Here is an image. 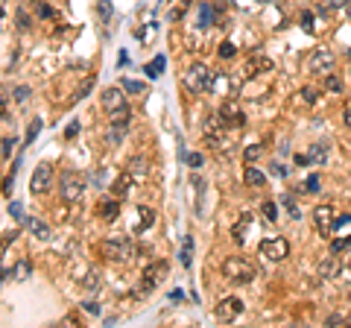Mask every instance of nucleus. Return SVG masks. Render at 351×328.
I'll return each instance as SVG.
<instances>
[{"mask_svg":"<svg viewBox=\"0 0 351 328\" xmlns=\"http://www.w3.org/2000/svg\"><path fill=\"white\" fill-rule=\"evenodd\" d=\"M222 276L228 278L231 284H252L258 278V267L243 255H231L222 261Z\"/></svg>","mask_w":351,"mask_h":328,"instance_id":"1","label":"nucleus"},{"mask_svg":"<svg viewBox=\"0 0 351 328\" xmlns=\"http://www.w3.org/2000/svg\"><path fill=\"white\" fill-rule=\"evenodd\" d=\"M214 85V70L208 68L205 62H193L190 68L184 70V88L190 94H208Z\"/></svg>","mask_w":351,"mask_h":328,"instance_id":"2","label":"nucleus"},{"mask_svg":"<svg viewBox=\"0 0 351 328\" xmlns=\"http://www.w3.org/2000/svg\"><path fill=\"white\" fill-rule=\"evenodd\" d=\"M85 188H88V179H85L82 173H73V170H67L59 176V196L65 199V202H79L85 196Z\"/></svg>","mask_w":351,"mask_h":328,"instance_id":"3","label":"nucleus"},{"mask_svg":"<svg viewBox=\"0 0 351 328\" xmlns=\"http://www.w3.org/2000/svg\"><path fill=\"white\" fill-rule=\"evenodd\" d=\"M167 273H170V264H167V261H155V264H150V267L144 270V276H141L138 296H147V293H152L158 284H164Z\"/></svg>","mask_w":351,"mask_h":328,"instance_id":"4","label":"nucleus"},{"mask_svg":"<svg viewBox=\"0 0 351 328\" xmlns=\"http://www.w3.org/2000/svg\"><path fill=\"white\" fill-rule=\"evenodd\" d=\"M102 252L108 261H132L135 258V243L129 238H108L102 243Z\"/></svg>","mask_w":351,"mask_h":328,"instance_id":"5","label":"nucleus"},{"mask_svg":"<svg viewBox=\"0 0 351 328\" xmlns=\"http://www.w3.org/2000/svg\"><path fill=\"white\" fill-rule=\"evenodd\" d=\"M53 164L50 161H41L38 167L33 170V176H30V190H33V196H41V193H47V190L53 188Z\"/></svg>","mask_w":351,"mask_h":328,"instance_id":"6","label":"nucleus"},{"mask_svg":"<svg viewBox=\"0 0 351 328\" xmlns=\"http://www.w3.org/2000/svg\"><path fill=\"white\" fill-rule=\"evenodd\" d=\"M261 255L272 264H278L290 255V241L287 238H267V241H261Z\"/></svg>","mask_w":351,"mask_h":328,"instance_id":"7","label":"nucleus"},{"mask_svg":"<svg viewBox=\"0 0 351 328\" xmlns=\"http://www.w3.org/2000/svg\"><path fill=\"white\" fill-rule=\"evenodd\" d=\"M336 65V56L328 47H319L307 56V70L310 73H331V68Z\"/></svg>","mask_w":351,"mask_h":328,"instance_id":"8","label":"nucleus"},{"mask_svg":"<svg viewBox=\"0 0 351 328\" xmlns=\"http://www.w3.org/2000/svg\"><path fill=\"white\" fill-rule=\"evenodd\" d=\"M313 223H316V232L322 238L331 235V229L336 226V211L334 205H316L313 208Z\"/></svg>","mask_w":351,"mask_h":328,"instance_id":"9","label":"nucleus"},{"mask_svg":"<svg viewBox=\"0 0 351 328\" xmlns=\"http://www.w3.org/2000/svg\"><path fill=\"white\" fill-rule=\"evenodd\" d=\"M316 273H319V278H325V281H336V278L342 276V261H339V255H336V252L322 255L319 264H316Z\"/></svg>","mask_w":351,"mask_h":328,"instance_id":"10","label":"nucleus"},{"mask_svg":"<svg viewBox=\"0 0 351 328\" xmlns=\"http://www.w3.org/2000/svg\"><path fill=\"white\" fill-rule=\"evenodd\" d=\"M217 112H219V118L228 123L231 129H240V126L246 123V112L240 108V103H237V100H225V103L217 108Z\"/></svg>","mask_w":351,"mask_h":328,"instance_id":"11","label":"nucleus"},{"mask_svg":"<svg viewBox=\"0 0 351 328\" xmlns=\"http://www.w3.org/2000/svg\"><path fill=\"white\" fill-rule=\"evenodd\" d=\"M102 108H105V115H114L120 108H129L126 91H123V88H105V91H102Z\"/></svg>","mask_w":351,"mask_h":328,"instance_id":"12","label":"nucleus"},{"mask_svg":"<svg viewBox=\"0 0 351 328\" xmlns=\"http://www.w3.org/2000/svg\"><path fill=\"white\" fill-rule=\"evenodd\" d=\"M243 313V302L237 299V296H228V299H222L217 305V311H214V316L217 319H222V322H231V319H237Z\"/></svg>","mask_w":351,"mask_h":328,"instance_id":"13","label":"nucleus"},{"mask_svg":"<svg viewBox=\"0 0 351 328\" xmlns=\"http://www.w3.org/2000/svg\"><path fill=\"white\" fill-rule=\"evenodd\" d=\"M205 144L217 153H231L234 150V135L231 129H222V132H214V135H205Z\"/></svg>","mask_w":351,"mask_h":328,"instance_id":"14","label":"nucleus"},{"mask_svg":"<svg viewBox=\"0 0 351 328\" xmlns=\"http://www.w3.org/2000/svg\"><path fill=\"white\" fill-rule=\"evenodd\" d=\"M117 214H120V205H117V199H102L100 205H97V217H100V220H105V223L117 220Z\"/></svg>","mask_w":351,"mask_h":328,"instance_id":"15","label":"nucleus"},{"mask_svg":"<svg viewBox=\"0 0 351 328\" xmlns=\"http://www.w3.org/2000/svg\"><path fill=\"white\" fill-rule=\"evenodd\" d=\"M129 173H132L135 182H144L147 179V173H150V161L144 156H135L132 161H129Z\"/></svg>","mask_w":351,"mask_h":328,"instance_id":"16","label":"nucleus"},{"mask_svg":"<svg viewBox=\"0 0 351 328\" xmlns=\"http://www.w3.org/2000/svg\"><path fill=\"white\" fill-rule=\"evenodd\" d=\"M269 70H272V59H252L246 65V79H255V76L269 73Z\"/></svg>","mask_w":351,"mask_h":328,"instance_id":"17","label":"nucleus"},{"mask_svg":"<svg viewBox=\"0 0 351 328\" xmlns=\"http://www.w3.org/2000/svg\"><path fill=\"white\" fill-rule=\"evenodd\" d=\"M24 223H27V229L33 232L38 241H50L53 232H50V226L44 223V220H38V217H30V220H24Z\"/></svg>","mask_w":351,"mask_h":328,"instance_id":"18","label":"nucleus"},{"mask_svg":"<svg viewBox=\"0 0 351 328\" xmlns=\"http://www.w3.org/2000/svg\"><path fill=\"white\" fill-rule=\"evenodd\" d=\"M135 185H138V182L132 179V173L126 170V173H120V176H117V182H114V188H111V190H114V196H126Z\"/></svg>","mask_w":351,"mask_h":328,"instance_id":"19","label":"nucleus"},{"mask_svg":"<svg viewBox=\"0 0 351 328\" xmlns=\"http://www.w3.org/2000/svg\"><path fill=\"white\" fill-rule=\"evenodd\" d=\"M79 281H82V290H88V293H97V290H100V287H102V281H100V273H97V270H85V273H82V278H79Z\"/></svg>","mask_w":351,"mask_h":328,"instance_id":"20","label":"nucleus"},{"mask_svg":"<svg viewBox=\"0 0 351 328\" xmlns=\"http://www.w3.org/2000/svg\"><path fill=\"white\" fill-rule=\"evenodd\" d=\"M243 182H246L249 188H264V185H267V176L258 170V167H246V170H243Z\"/></svg>","mask_w":351,"mask_h":328,"instance_id":"21","label":"nucleus"},{"mask_svg":"<svg viewBox=\"0 0 351 328\" xmlns=\"http://www.w3.org/2000/svg\"><path fill=\"white\" fill-rule=\"evenodd\" d=\"M179 261H182L184 270L193 264V238H190V235H184V238H182V252H179Z\"/></svg>","mask_w":351,"mask_h":328,"instance_id":"22","label":"nucleus"},{"mask_svg":"<svg viewBox=\"0 0 351 328\" xmlns=\"http://www.w3.org/2000/svg\"><path fill=\"white\" fill-rule=\"evenodd\" d=\"M217 21V6L211 3H199V27H211Z\"/></svg>","mask_w":351,"mask_h":328,"instance_id":"23","label":"nucleus"},{"mask_svg":"<svg viewBox=\"0 0 351 328\" xmlns=\"http://www.w3.org/2000/svg\"><path fill=\"white\" fill-rule=\"evenodd\" d=\"M126 129L129 126H120V123H108V132H105V141H108V147H117L123 135H126Z\"/></svg>","mask_w":351,"mask_h":328,"instance_id":"24","label":"nucleus"},{"mask_svg":"<svg viewBox=\"0 0 351 328\" xmlns=\"http://www.w3.org/2000/svg\"><path fill=\"white\" fill-rule=\"evenodd\" d=\"M307 158H310V164H328V144H313Z\"/></svg>","mask_w":351,"mask_h":328,"instance_id":"25","label":"nucleus"},{"mask_svg":"<svg viewBox=\"0 0 351 328\" xmlns=\"http://www.w3.org/2000/svg\"><path fill=\"white\" fill-rule=\"evenodd\" d=\"M325 88H328L331 94H342V91H345V82H342V76H336V73H325Z\"/></svg>","mask_w":351,"mask_h":328,"instance_id":"26","label":"nucleus"},{"mask_svg":"<svg viewBox=\"0 0 351 328\" xmlns=\"http://www.w3.org/2000/svg\"><path fill=\"white\" fill-rule=\"evenodd\" d=\"M15 27L21 30V33H27V30L33 27V18H30V12H27V9H21V6L15 9Z\"/></svg>","mask_w":351,"mask_h":328,"instance_id":"27","label":"nucleus"},{"mask_svg":"<svg viewBox=\"0 0 351 328\" xmlns=\"http://www.w3.org/2000/svg\"><path fill=\"white\" fill-rule=\"evenodd\" d=\"M246 229H249V217H243L240 223H234V229H231V238H234V243H246V235H249Z\"/></svg>","mask_w":351,"mask_h":328,"instance_id":"28","label":"nucleus"},{"mask_svg":"<svg viewBox=\"0 0 351 328\" xmlns=\"http://www.w3.org/2000/svg\"><path fill=\"white\" fill-rule=\"evenodd\" d=\"M138 214H141V223H138V229H150L152 223H155V211L147 205H138Z\"/></svg>","mask_w":351,"mask_h":328,"instance_id":"29","label":"nucleus"},{"mask_svg":"<svg viewBox=\"0 0 351 328\" xmlns=\"http://www.w3.org/2000/svg\"><path fill=\"white\" fill-rule=\"evenodd\" d=\"M164 62H167L164 56H155V59H152L150 65H147V73H150L152 79H158V76L164 73Z\"/></svg>","mask_w":351,"mask_h":328,"instance_id":"30","label":"nucleus"},{"mask_svg":"<svg viewBox=\"0 0 351 328\" xmlns=\"http://www.w3.org/2000/svg\"><path fill=\"white\" fill-rule=\"evenodd\" d=\"M30 270H33V267H30V261L21 258V261H18V267H15V273H12V278H15V281H27V278H30Z\"/></svg>","mask_w":351,"mask_h":328,"instance_id":"31","label":"nucleus"},{"mask_svg":"<svg viewBox=\"0 0 351 328\" xmlns=\"http://www.w3.org/2000/svg\"><path fill=\"white\" fill-rule=\"evenodd\" d=\"M331 252H351V238H339V241H334L331 243Z\"/></svg>","mask_w":351,"mask_h":328,"instance_id":"32","label":"nucleus"},{"mask_svg":"<svg viewBox=\"0 0 351 328\" xmlns=\"http://www.w3.org/2000/svg\"><path fill=\"white\" fill-rule=\"evenodd\" d=\"M123 91H129V94H141L144 91V82H138V79H123Z\"/></svg>","mask_w":351,"mask_h":328,"instance_id":"33","label":"nucleus"},{"mask_svg":"<svg viewBox=\"0 0 351 328\" xmlns=\"http://www.w3.org/2000/svg\"><path fill=\"white\" fill-rule=\"evenodd\" d=\"M243 156H246V161H255V158L264 156V147H261V144H252V147H246V153H243Z\"/></svg>","mask_w":351,"mask_h":328,"instance_id":"34","label":"nucleus"},{"mask_svg":"<svg viewBox=\"0 0 351 328\" xmlns=\"http://www.w3.org/2000/svg\"><path fill=\"white\" fill-rule=\"evenodd\" d=\"M261 211H264V217H267L269 223H272V220H275V217H278V208H275V202H264V205H261Z\"/></svg>","mask_w":351,"mask_h":328,"instance_id":"35","label":"nucleus"},{"mask_svg":"<svg viewBox=\"0 0 351 328\" xmlns=\"http://www.w3.org/2000/svg\"><path fill=\"white\" fill-rule=\"evenodd\" d=\"M91 88H94V76H88L82 85H79V91H76V97H73V100H82V97H88V91H91Z\"/></svg>","mask_w":351,"mask_h":328,"instance_id":"36","label":"nucleus"},{"mask_svg":"<svg viewBox=\"0 0 351 328\" xmlns=\"http://www.w3.org/2000/svg\"><path fill=\"white\" fill-rule=\"evenodd\" d=\"M319 188H322V179H319V176H307V182H304V190H307V193H316Z\"/></svg>","mask_w":351,"mask_h":328,"instance_id":"37","label":"nucleus"},{"mask_svg":"<svg viewBox=\"0 0 351 328\" xmlns=\"http://www.w3.org/2000/svg\"><path fill=\"white\" fill-rule=\"evenodd\" d=\"M301 97H304V103H319V91L316 88H301Z\"/></svg>","mask_w":351,"mask_h":328,"instance_id":"38","label":"nucleus"},{"mask_svg":"<svg viewBox=\"0 0 351 328\" xmlns=\"http://www.w3.org/2000/svg\"><path fill=\"white\" fill-rule=\"evenodd\" d=\"M225 88H228V79H225V76H217V73H214V85H211V91H214V94H222Z\"/></svg>","mask_w":351,"mask_h":328,"instance_id":"39","label":"nucleus"},{"mask_svg":"<svg viewBox=\"0 0 351 328\" xmlns=\"http://www.w3.org/2000/svg\"><path fill=\"white\" fill-rule=\"evenodd\" d=\"M38 132H41V121H38V118H35V121L30 123V129H27V144H30V141H33L35 135H38Z\"/></svg>","mask_w":351,"mask_h":328,"instance_id":"40","label":"nucleus"},{"mask_svg":"<svg viewBox=\"0 0 351 328\" xmlns=\"http://www.w3.org/2000/svg\"><path fill=\"white\" fill-rule=\"evenodd\" d=\"M351 316L348 313H331V316H328V325H342V322H348Z\"/></svg>","mask_w":351,"mask_h":328,"instance_id":"41","label":"nucleus"},{"mask_svg":"<svg viewBox=\"0 0 351 328\" xmlns=\"http://www.w3.org/2000/svg\"><path fill=\"white\" fill-rule=\"evenodd\" d=\"M219 59H231V56H234V53H237V50H234V44H231V41H225V44H222V47H219Z\"/></svg>","mask_w":351,"mask_h":328,"instance_id":"42","label":"nucleus"},{"mask_svg":"<svg viewBox=\"0 0 351 328\" xmlns=\"http://www.w3.org/2000/svg\"><path fill=\"white\" fill-rule=\"evenodd\" d=\"M3 118H9V103H6V91L0 88V121Z\"/></svg>","mask_w":351,"mask_h":328,"instance_id":"43","label":"nucleus"},{"mask_svg":"<svg viewBox=\"0 0 351 328\" xmlns=\"http://www.w3.org/2000/svg\"><path fill=\"white\" fill-rule=\"evenodd\" d=\"M187 164H190V167H202V164H205V158L199 156V153H187Z\"/></svg>","mask_w":351,"mask_h":328,"instance_id":"44","label":"nucleus"},{"mask_svg":"<svg viewBox=\"0 0 351 328\" xmlns=\"http://www.w3.org/2000/svg\"><path fill=\"white\" fill-rule=\"evenodd\" d=\"M12 185H15V170H12L9 176H6V179H3V185H0V190H3V193H12Z\"/></svg>","mask_w":351,"mask_h":328,"instance_id":"45","label":"nucleus"},{"mask_svg":"<svg viewBox=\"0 0 351 328\" xmlns=\"http://www.w3.org/2000/svg\"><path fill=\"white\" fill-rule=\"evenodd\" d=\"M76 135H79V121H70L65 129V138H76Z\"/></svg>","mask_w":351,"mask_h":328,"instance_id":"46","label":"nucleus"},{"mask_svg":"<svg viewBox=\"0 0 351 328\" xmlns=\"http://www.w3.org/2000/svg\"><path fill=\"white\" fill-rule=\"evenodd\" d=\"M35 9H38V15H41V18H56V9H50L47 3H38Z\"/></svg>","mask_w":351,"mask_h":328,"instance_id":"47","label":"nucleus"},{"mask_svg":"<svg viewBox=\"0 0 351 328\" xmlns=\"http://www.w3.org/2000/svg\"><path fill=\"white\" fill-rule=\"evenodd\" d=\"M12 150H15V135L3 138V156H12Z\"/></svg>","mask_w":351,"mask_h":328,"instance_id":"48","label":"nucleus"},{"mask_svg":"<svg viewBox=\"0 0 351 328\" xmlns=\"http://www.w3.org/2000/svg\"><path fill=\"white\" fill-rule=\"evenodd\" d=\"M97 9H100L102 18H111V0H100V6H97Z\"/></svg>","mask_w":351,"mask_h":328,"instance_id":"49","label":"nucleus"},{"mask_svg":"<svg viewBox=\"0 0 351 328\" xmlns=\"http://www.w3.org/2000/svg\"><path fill=\"white\" fill-rule=\"evenodd\" d=\"M15 97H18V103H27V100H30V88L21 85V88L15 91Z\"/></svg>","mask_w":351,"mask_h":328,"instance_id":"50","label":"nucleus"},{"mask_svg":"<svg viewBox=\"0 0 351 328\" xmlns=\"http://www.w3.org/2000/svg\"><path fill=\"white\" fill-rule=\"evenodd\" d=\"M348 3H351V0H325V6H328V9H345Z\"/></svg>","mask_w":351,"mask_h":328,"instance_id":"51","label":"nucleus"},{"mask_svg":"<svg viewBox=\"0 0 351 328\" xmlns=\"http://www.w3.org/2000/svg\"><path fill=\"white\" fill-rule=\"evenodd\" d=\"M102 179H105V173H102V167H100V170H94V176H91V182H94L97 188H105V185H102Z\"/></svg>","mask_w":351,"mask_h":328,"instance_id":"52","label":"nucleus"},{"mask_svg":"<svg viewBox=\"0 0 351 328\" xmlns=\"http://www.w3.org/2000/svg\"><path fill=\"white\" fill-rule=\"evenodd\" d=\"M9 214H12L15 220H24V211H21V202H12V205H9Z\"/></svg>","mask_w":351,"mask_h":328,"instance_id":"53","label":"nucleus"},{"mask_svg":"<svg viewBox=\"0 0 351 328\" xmlns=\"http://www.w3.org/2000/svg\"><path fill=\"white\" fill-rule=\"evenodd\" d=\"M301 24H304V30H313V15L304 12V15H301Z\"/></svg>","mask_w":351,"mask_h":328,"instance_id":"54","label":"nucleus"},{"mask_svg":"<svg viewBox=\"0 0 351 328\" xmlns=\"http://www.w3.org/2000/svg\"><path fill=\"white\" fill-rule=\"evenodd\" d=\"M293 161H296V164H299V167H307V164H310V158L304 156V153H299V156L293 158Z\"/></svg>","mask_w":351,"mask_h":328,"instance_id":"55","label":"nucleus"},{"mask_svg":"<svg viewBox=\"0 0 351 328\" xmlns=\"http://www.w3.org/2000/svg\"><path fill=\"white\" fill-rule=\"evenodd\" d=\"M82 308L88 313H100V305H94V302H82Z\"/></svg>","mask_w":351,"mask_h":328,"instance_id":"56","label":"nucleus"},{"mask_svg":"<svg viewBox=\"0 0 351 328\" xmlns=\"http://www.w3.org/2000/svg\"><path fill=\"white\" fill-rule=\"evenodd\" d=\"M342 121H345V126H351V100L345 105V112H342Z\"/></svg>","mask_w":351,"mask_h":328,"instance_id":"57","label":"nucleus"},{"mask_svg":"<svg viewBox=\"0 0 351 328\" xmlns=\"http://www.w3.org/2000/svg\"><path fill=\"white\" fill-rule=\"evenodd\" d=\"M179 299H184L182 290H173V293H170V302H179Z\"/></svg>","mask_w":351,"mask_h":328,"instance_id":"58","label":"nucleus"},{"mask_svg":"<svg viewBox=\"0 0 351 328\" xmlns=\"http://www.w3.org/2000/svg\"><path fill=\"white\" fill-rule=\"evenodd\" d=\"M345 15H348V18H351V3H348V6H345Z\"/></svg>","mask_w":351,"mask_h":328,"instance_id":"59","label":"nucleus"},{"mask_svg":"<svg viewBox=\"0 0 351 328\" xmlns=\"http://www.w3.org/2000/svg\"><path fill=\"white\" fill-rule=\"evenodd\" d=\"M261 3H278V0H261Z\"/></svg>","mask_w":351,"mask_h":328,"instance_id":"60","label":"nucleus"},{"mask_svg":"<svg viewBox=\"0 0 351 328\" xmlns=\"http://www.w3.org/2000/svg\"><path fill=\"white\" fill-rule=\"evenodd\" d=\"M187 3H190V0H184V6H187Z\"/></svg>","mask_w":351,"mask_h":328,"instance_id":"61","label":"nucleus"},{"mask_svg":"<svg viewBox=\"0 0 351 328\" xmlns=\"http://www.w3.org/2000/svg\"><path fill=\"white\" fill-rule=\"evenodd\" d=\"M0 278H3V270H0Z\"/></svg>","mask_w":351,"mask_h":328,"instance_id":"62","label":"nucleus"},{"mask_svg":"<svg viewBox=\"0 0 351 328\" xmlns=\"http://www.w3.org/2000/svg\"><path fill=\"white\" fill-rule=\"evenodd\" d=\"M348 267H351V264H348Z\"/></svg>","mask_w":351,"mask_h":328,"instance_id":"63","label":"nucleus"}]
</instances>
